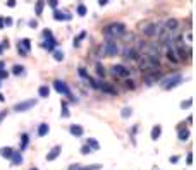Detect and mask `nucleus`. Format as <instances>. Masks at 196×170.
Returning <instances> with one entry per match:
<instances>
[{"label":"nucleus","mask_w":196,"mask_h":170,"mask_svg":"<svg viewBox=\"0 0 196 170\" xmlns=\"http://www.w3.org/2000/svg\"><path fill=\"white\" fill-rule=\"evenodd\" d=\"M103 35L107 38H113V40L121 38V36L126 35V24H122V22H110V24H107L103 28Z\"/></svg>","instance_id":"nucleus-1"},{"label":"nucleus","mask_w":196,"mask_h":170,"mask_svg":"<svg viewBox=\"0 0 196 170\" xmlns=\"http://www.w3.org/2000/svg\"><path fill=\"white\" fill-rule=\"evenodd\" d=\"M117 53H119V47L113 38H107L105 43L98 50V57H115Z\"/></svg>","instance_id":"nucleus-2"},{"label":"nucleus","mask_w":196,"mask_h":170,"mask_svg":"<svg viewBox=\"0 0 196 170\" xmlns=\"http://www.w3.org/2000/svg\"><path fill=\"white\" fill-rule=\"evenodd\" d=\"M184 81V77L181 74H174V76H170V77H163V79H160L158 81V84H160V88L162 89H174V88H177L179 84Z\"/></svg>","instance_id":"nucleus-3"},{"label":"nucleus","mask_w":196,"mask_h":170,"mask_svg":"<svg viewBox=\"0 0 196 170\" xmlns=\"http://www.w3.org/2000/svg\"><path fill=\"white\" fill-rule=\"evenodd\" d=\"M53 88H55V91L59 93V95H62V96H67L71 101H78V98H74L72 96V93H71V89H69V86L64 83V81H60V79H55L53 81Z\"/></svg>","instance_id":"nucleus-4"},{"label":"nucleus","mask_w":196,"mask_h":170,"mask_svg":"<svg viewBox=\"0 0 196 170\" xmlns=\"http://www.w3.org/2000/svg\"><path fill=\"white\" fill-rule=\"evenodd\" d=\"M110 72H112L113 77L117 79H127L131 76V69H127L126 66H122V64H115V66L110 67Z\"/></svg>","instance_id":"nucleus-5"},{"label":"nucleus","mask_w":196,"mask_h":170,"mask_svg":"<svg viewBox=\"0 0 196 170\" xmlns=\"http://www.w3.org/2000/svg\"><path fill=\"white\" fill-rule=\"evenodd\" d=\"M175 41H177V47H175L174 50H175V53H177L179 60H189L193 57V50L191 48H184V45L181 43V36H179Z\"/></svg>","instance_id":"nucleus-6"},{"label":"nucleus","mask_w":196,"mask_h":170,"mask_svg":"<svg viewBox=\"0 0 196 170\" xmlns=\"http://www.w3.org/2000/svg\"><path fill=\"white\" fill-rule=\"evenodd\" d=\"M162 29H163V22H153V24H148L146 28H143V35L148 36V38L160 36Z\"/></svg>","instance_id":"nucleus-7"},{"label":"nucleus","mask_w":196,"mask_h":170,"mask_svg":"<svg viewBox=\"0 0 196 170\" xmlns=\"http://www.w3.org/2000/svg\"><path fill=\"white\" fill-rule=\"evenodd\" d=\"M36 103H38V100H24V101H19V103L14 105V112H28V110H31L33 107H36Z\"/></svg>","instance_id":"nucleus-8"},{"label":"nucleus","mask_w":196,"mask_h":170,"mask_svg":"<svg viewBox=\"0 0 196 170\" xmlns=\"http://www.w3.org/2000/svg\"><path fill=\"white\" fill-rule=\"evenodd\" d=\"M140 55L141 53L138 52L134 47H126L124 50H122V57H124V59H129V60H138Z\"/></svg>","instance_id":"nucleus-9"},{"label":"nucleus","mask_w":196,"mask_h":170,"mask_svg":"<svg viewBox=\"0 0 196 170\" xmlns=\"http://www.w3.org/2000/svg\"><path fill=\"white\" fill-rule=\"evenodd\" d=\"M160 70H157V72H153V74H144V84L146 86H152V84L158 83L160 81Z\"/></svg>","instance_id":"nucleus-10"},{"label":"nucleus","mask_w":196,"mask_h":170,"mask_svg":"<svg viewBox=\"0 0 196 170\" xmlns=\"http://www.w3.org/2000/svg\"><path fill=\"white\" fill-rule=\"evenodd\" d=\"M60 153H62V146H60V144H57V146H53V148L47 153V160H48V161L57 160V158L60 157Z\"/></svg>","instance_id":"nucleus-11"},{"label":"nucleus","mask_w":196,"mask_h":170,"mask_svg":"<svg viewBox=\"0 0 196 170\" xmlns=\"http://www.w3.org/2000/svg\"><path fill=\"white\" fill-rule=\"evenodd\" d=\"M189 136H191V131H189L187 127H184V126L177 127V139L179 141H187Z\"/></svg>","instance_id":"nucleus-12"},{"label":"nucleus","mask_w":196,"mask_h":170,"mask_svg":"<svg viewBox=\"0 0 196 170\" xmlns=\"http://www.w3.org/2000/svg\"><path fill=\"white\" fill-rule=\"evenodd\" d=\"M165 57L169 59V62H172V64H179V57H177V53H175V50L172 47H167V52H165Z\"/></svg>","instance_id":"nucleus-13"},{"label":"nucleus","mask_w":196,"mask_h":170,"mask_svg":"<svg viewBox=\"0 0 196 170\" xmlns=\"http://www.w3.org/2000/svg\"><path fill=\"white\" fill-rule=\"evenodd\" d=\"M69 132L74 136V138H83L84 129L81 126H78V124H72V126H69Z\"/></svg>","instance_id":"nucleus-14"},{"label":"nucleus","mask_w":196,"mask_h":170,"mask_svg":"<svg viewBox=\"0 0 196 170\" xmlns=\"http://www.w3.org/2000/svg\"><path fill=\"white\" fill-rule=\"evenodd\" d=\"M98 89H102V93H107V95H117V89L113 86H110V84H107V83H100Z\"/></svg>","instance_id":"nucleus-15"},{"label":"nucleus","mask_w":196,"mask_h":170,"mask_svg":"<svg viewBox=\"0 0 196 170\" xmlns=\"http://www.w3.org/2000/svg\"><path fill=\"white\" fill-rule=\"evenodd\" d=\"M14 151H16V149L10 148V146H2V148H0V157H2V158H7V160H10V157L14 155Z\"/></svg>","instance_id":"nucleus-16"},{"label":"nucleus","mask_w":196,"mask_h":170,"mask_svg":"<svg viewBox=\"0 0 196 170\" xmlns=\"http://www.w3.org/2000/svg\"><path fill=\"white\" fill-rule=\"evenodd\" d=\"M160 136H162V126H160V124H157V126H153V127H152L150 138H152L153 141H157V139H160Z\"/></svg>","instance_id":"nucleus-17"},{"label":"nucleus","mask_w":196,"mask_h":170,"mask_svg":"<svg viewBox=\"0 0 196 170\" xmlns=\"http://www.w3.org/2000/svg\"><path fill=\"white\" fill-rule=\"evenodd\" d=\"M22 163V155L21 151H14V155L10 157V167H17Z\"/></svg>","instance_id":"nucleus-18"},{"label":"nucleus","mask_w":196,"mask_h":170,"mask_svg":"<svg viewBox=\"0 0 196 170\" xmlns=\"http://www.w3.org/2000/svg\"><path fill=\"white\" fill-rule=\"evenodd\" d=\"M53 19H55V21H69L71 14H65V12H62V10H53Z\"/></svg>","instance_id":"nucleus-19"},{"label":"nucleus","mask_w":196,"mask_h":170,"mask_svg":"<svg viewBox=\"0 0 196 170\" xmlns=\"http://www.w3.org/2000/svg\"><path fill=\"white\" fill-rule=\"evenodd\" d=\"M45 40H47V43H43V47L47 48V50H53V47L57 45V40L53 38V35H50V36H45Z\"/></svg>","instance_id":"nucleus-20"},{"label":"nucleus","mask_w":196,"mask_h":170,"mask_svg":"<svg viewBox=\"0 0 196 170\" xmlns=\"http://www.w3.org/2000/svg\"><path fill=\"white\" fill-rule=\"evenodd\" d=\"M48 132H50V126H48V124L43 122V124H40V126H38V136H40V138H45Z\"/></svg>","instance_id":"nucleus-21"},{"label":"nucleus","mask_w":196,"mask_h":170,"mask_svg":"<svg viewBox=\"0 0 196 170\" xmlns=\"http://www.w3.org/2000/svg\"><path fill=\"white\" fill-rule=\"evenodd\" d=\"M43 7H45V0H36V4H35V14L36 16H41V14H43Z\"/></svg>","instance_id":"nucleus-22"},{"label":"nucleus","mask_w":196,"mask_h":170,"mask_svg":"<svg viewBox=\"0 0 196 170\" xmlns=\"http://www.w3.org/2000/svg\"><path fill=\"white\" fill-rule=\"evenodd\" d=\"M28 144H29V134H24L21 136V148H19V151H24V149L28 148Z\"/></svg>","instance_id":"nucleus-23"},{"label":"nucleus","mask_w":196,"mask_h":170,"mask_svg":"<svg viewBox=\"0 0 196 170\" xmlns=\"http://www.w3.org/2000/svg\"><path fill=\"white\" fill-rule=\"evenodd\" d=\"M86 144L93 149V151H98V149H100V144H98V141L93 139V138H88V139H86Z\"/></svg>","instance_id":"nucleus-24"},{"label":"nucleus","mask_w":196,"mask_h":170,"mask_svg":"<svg viewBox=\"0 0 196 170\" xmlns=\"http://www.w3.org/2000/svg\"><path fill=\"white\" fill-rule=\"evenodd\" d=\"M17 43L21 45V47L26 50V52H29V50H31V40H29V38H22L21 41H17Z\"/></svg>","instance_id":"nucleus-25"},{"label":"nucleus","mask_w":196,"mask_h":170,"mask_svg":"<svg viewBox=\"0 0 196 170\" xmlns=\"http://www.w3.org/2000/svg\"><path fill=\"white\" fill-rule=\"evenodd\" d=\"M38 95L41 96V98H48V95H50V89H48V86H40V88H38Z\"/></svg>","instance_id":"nucleus-26"},{"label":"nucleus","mask_w":196,"mask_h":170,"mask_svg":"<svg viewBox=\"0 0 196 170\" xmlns=\"http://www.w3.org/2000/svg\"><path fill=\"white\" fill-rule=\"evenodd\" d=\"M71 115L69 112V107H67V101H62V113H60V117L62 119H67Z\"/></svg>","instance_id":"nucleus-27"},{"label":"nucleus","mask_w":196,"mask_h":170,"mask_svg":"<svg viewBox=\"0 0 196 170\" xmlns=\"http://www.w3.org/2000/svg\"><path fill=\"white\" fill-rule=\"evenodd\" d=\"M131 115H133V108H131V107H124L122 112H121V117L122 119H129Z\"/></svg>","instance_id":"nucleus-28"},{"label":"nucleus","mask_w":196,"mask_h":170,"mask_svg":"<svg viewBox=\"0 0 196 170\" xmlns=\"http://www.w3.org/2000/svg\"><path fill=\"white\" fill-rule=\"evenodd\" d=\"M12 74L14 76H22L24 74V67L22 66H14L12 67Z\"/></svg>","instance_id":"nucleus-29"},{"label":"nucleus","mask_w":196,"mask_h":170,"mask_svg":"<svg viewBox=\"0 0 196 170\" xmlns=\"http://www.w3.org/2000/svg\"><path fill=\"white\" fill-rule=\"evenodd\" d=\"M96 74H98V77H103L107 74V70H105V67L102 64H96Z\"/></svg>","instance_id":"nucleus-30"},{"label":"nucleus","mask_w":196,"mask_h":170,"mask_svg":"<svg viewBox=\"0 0 196 170\" xmlns=\"http://www.w3.org/2000/svg\"><path fill=\"white\" fill-rule=\"evenodd\" d=\"M79 153H81V155H90V153H93V149L90 148L86 143H84L83 146H81V149H79Z\"/></svg>","instance_id":"nucleus-31"},{"label":"nucleus","mask_w":196,"mask_h":170,"mask_svg":"<svg viewBox=\"0 0 196 170\" xmlns=\"http://www.w3.org/2000/svg\"><path fill=\"white\" fill-rule=\"evenodd\" d=\"M53 59H55L57 62H62V60H64V52H60V50H55V52H53Z\"/></svg>","instance_id":"nucleus-32"},{"label":"nucleus","mask_w":196,"mask_h":170,"mask_svg":"<svg viewBox=\"0 0 196 170\" xmlns=\"http://www.w3.org/2000/svg\"><path fill=\"white\" fill-rule=\"evenodd\" d=\"M102 165L100 163H93V165H88V167H81V170H100Z\"/></svg>","instance_id":"nucleus-33"},{"label":"nucleus","mask_w":196,"mask_h":170,"mask_svg":"<svg viewBox=\"0 0 196 170\" xmlns=\"http://www.w3.org/2000/svg\"><path fill=\"white\" fill-rule=\"evenodd\" d=\"M191 105H193V100L189 98V100H184V101H181V108H191Z\"/></svg>","instance_id":"nucleus-34"},{"label":"nucleus","mask_w":196,"mask_h":170,"mask_svg":"<svg viewBox=\"0 0 196 170\" xmlns=\"http://www.w3.org/2000/svg\"><path fill=\"white\" fill-rule=\"evenodd\" d=\"M86 12H88V10H86V7H84L83 4L78 5V16H81V17H83V16H86Z\"/></svg>","instance_id":"nucleus-35"},{"label":"nucleus","mask_w":196,"mask_h":170,"mask_svg":"<svg viewBox=\"0 0 196 170\" xmlns=\"http://www.w3.org/2000/svg\"><path fill=\"white\" fill-rule=\"evenodd\" d=\"M16 48H17V53H19V55H21V57H28V52H26V50H24V48H22L21 47V45H16Z\"/></svg>","instance_id":"nucleus-36"},{"label":"nucleus","mask_w":196,"mask_h":170,"mask_svg":"<svg viewBox=\"0 0 196 170\" xmlns=\"http://www.w3.org/2000/svg\"><path fill=\"white\" fill-rule=\"evenodd\" d=\"M126 88H127V89H134V88H136L134 81H133V79H126Z\"/></svg>","instance_id":"nucleus-37"},{"label":"nucleus","mask_w":196,"mask_h":170,"mask_svg":"<svg viewBox=\"0 0 196 170\" xmlns=\"http://www.w3.org/2000/svg\"><path fill=\"white\" fill-rule=\"evenodd\" d=\"M45 4H48L52 9H57V4H59V0H45Z\"/></svg>","instance_id":"nucleus-38"},{"label":"nucleus","mask_w":196,"mask_h":170,"mask_svg":"<svg viewBox=\"0 0 196 170\" xmlns=\"http://www.w3.org/2000/svg\"><path fill=\"white\" fill-rule=\"evenodd\" d=\"M84 36H86V33H81V35H79V36H78V38H76V40H74V47H76V48H78V47H79V41H81V40H83V38H84Z\"/></svg>","instance_id":"nucleus-39"},{"label":"nucleus","mask_w":196,"mask_h":170,"mask_svg":"<svg viewBox=\"0 0 196 170\" xmlns=\"http://www.w3.org/2000/svg\"><path fill=\"white\" fill-rule=\"evenodd\" d=\"M78 72H79V76H81V77H84V79L88 77V72H86V69H84V67H79Z\"/></svg>","instance_id":"nucleus-40"},{"label":"nucleus","mask_w":196,"mask_h":170,"mask_svg":"<svg viewBox=\"0 0 196 170\" xmlns=\"http://www.w3.org/2000/svg\"><path fill=\"white\" fill-rule=\"evenodd\" d=\"M186 163H187V165H193V151L187 153V157H186Z\"/></svg>","instance_id":"nucleus-41"},{"label":"nucleus","mask_w":196,"mask_h":170,"mask_svg":"<svg viewBox=\"0 0 196 170\" xmlns=\"http://www.w3.org/2000/svg\"><path fill=\"white\" fill-rule=\"evenodd\" d=\"M7 110H0V124H2V120H5V117H7Z\"/></svg>","instance_id":"nucleus-42"},{"label":"nucleus","mask_w":196,"mask_h":170,"mask_svg":"<svg viewBox=\"0 0 196 170\" xmlns=\"http://www.w3.org/2000/svg\"><path fill=\"white\" fill-rule=\"evenodd\" d=\"M81 167H83L81 163H72V165L69 167V170H81Z\"/></svg>","instance_id":"nucleus-43"},{"label":"nucleus","mask_w":196,"mask_h":170,"mask_svg":"<svg viewBox=\"0 0 196 170\" xmlns=\"http://www.w3.org/2000/svg\"><path fill=\"white\" fill-rule=\"evenodd\" d=\"M179 158H181L179 155H174V157H170V163H177V161H179Z\"/></svg>","instance_id":"nucleus-44"},{"label":"nucleus","mask_w":196,"mask_h":170,"mask_svg":"<svg viewBox=\"0 0 196 170\" xmlns=\"http://www.w3.org/2000/svg\"><path fill=\"white\" fill-rule=\"evenodd\" d=\"M7 76H9V72H7V70H4V69L0 70V79H5Z\"/></svg>","instance_id":"nucleus-45"},{"label":"nucleus","mask_w":196,"mask_h":170,"mask_svg":"<svg viewBox=\"0 0 196 170\" xmlns=\"http://www.w3.org/2000/svg\"><path fill=\"white\" fill-rule=\"evenodd\" d=\"M36 26H38V21H33V19H31V21H29V28H31V29H35Z\"/></svg>","instance_id":"nucleus-46"},{"label":"nucleus","mask_w":196,"mask_h":170,"mask_svg":"<svg viewBox=\"0 0 196 170\" xmlns=\"http://www.w3.org/2000/svg\"><path fill=\"white\" fill-rule=\"evenodd\" d=\"M7 7H16V0H7Z\"/></svg>","instance_id":"nucleus-47"},{"label":"nucleus","mask_w":196,"mask_h":170,"mask_svg":"<svg viewBox=\"0 0 196 170\" xmlns=\"http://www.w3.org/2000/svg\"><path fill=\"white\" fill-rule=\"evenodd\" d=\"M4 24H7V26H10V24H12V19H10V17H5V19H4Z\"/></svg>","instance_id":"nucleus-48"},{"label":"nucleus","mask_w":196,"mask_h":170,"mask_svg":"<svg viewBox=\"0 0 196 170\" xmlns=\"http://www.w3.org/2000/svg\"><path fill=\"white\" fill-rule=\"evenodd\" d=\"M98 4H100L102 7H103V5H107V4H109V0H98Z\"/></svg>","instance_id":"nucleus-49"},{"label":"nucleus","mask_w":196,"mask_h":170,"mask_svg":"<svg viewBox=\"0 0 196 170\" xmlns=\"http://www.w3.org/2000/svg\"><path fill=\"white\" fill-rule=\"evenodd\" d=\"M50 35H52V31H50V29H45L43 31V36H50Z\"/></svg>","instance_id":"nucleus-50"},{"label":"nucleus","mask_w":196,"mask_h":170,"mask_svg":"<svg viewBox=\"0 0 196 170\" xmlns=\"http://www.w3.org/2000/svg\"><path fill=\"white\" fill-rule=\"evenodd\" d=\"M186 40H187V41H193V35H191V33H187V35H186Z\"/></svg>","instance_id":"nucleus-51"},{"label":"nucleus","mask_w":196,"mask_h":170,"mask_svg":"<svg viewBox=\"0 0 196 170\" xmlns=\"http://www.w3.org/2000/svg\"><path fill=\"white\" fill-rule=\"evenodd\" d=\"M4 26H5V24H4V19L0 17V29H4Z\"/></svg>","instance_id":"nucleus-52"},{"label":"nucleus","mask_w":196,"mask_h":170,"mask_svg":"<svg viewBox=\"0 0 196 170\" xmlns=\"http://www.w3.org/2000/svg\"><path fill=\"white\" fill-rule=\"evenodd\" d=\"M2 69H5V62L0 60V70H2Z\"/></svg>","instance_id":"nucleus-53"},{"label":"nucleus","mask_w":196,"mask_h":170,"mask_svg":"<svg viewBox=\"0 0 196 170\" xmlns=\"http://www.w3.org/2000/svg\"><path fill=\"white\" fill-rule=\"evenodd\" d=\"M0 101H5V98H4V95L0 93Z\"/></svg>","instance_id":"nucleus-54"},{"label":"nucleus","mask_w":196,"mask_h":170,"mask_svg":"<svg viewBox=\"0 0 196 170\" xmlns=\"http://www.w3.org/2000/svg\"><path fill=\"white\" fill-rule=\"evenodd\" d=\"M29 170H38V168H36V167H33V168H29Z\"/></svg>","instance_id":"nucleus-55"},{"label":"nucleus","mask_w":196,"mask_h":170,"mask_svg":"<svg viewBox=\"0 0 196 170\" xmlns=\"http://www.w3.org/2000/svg\"><path fill=\"white\" fill-rule=\"evenodd\" d=\"M2 48H4V47H0V53H2Z\"/></svg>","instance_id":"nucleus-56"},{"label":"nucleus","mask_w":196,"mask_h":170,"mask_svg":"<svg viewBox=\"0 0 196 170\" xmlns=\"http://www.w3.org/2000/svg\"><path fill=\"white\" fill-rule=\"evenodd\" d=\"M0 86H2V79H0Z\"/></svg>","instance_id":"nucleus-57"}]
</instances>
